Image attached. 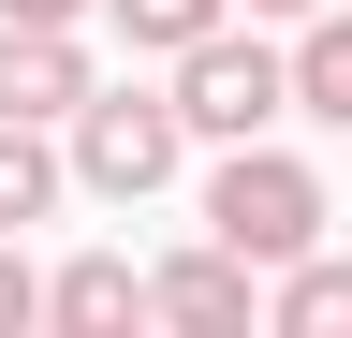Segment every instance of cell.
I'll return each instance as SVG.
<instances>
[{"mask_svg": "<svg viewBox=\"0 0 352 338\" xmlns=\"http://www.w3.org/2000/svg\"><path fill=\"white\" fill-rule=\"evenodd\" d=\"M206 235H235L250 265L279 279V265H308V250H323V177H308L294 147H264V133L220 147V177H206Z\"/></svg>", "mask_w": 352, "mask_h": 338, "instance_id": "6da1fadb", "label": "cell"}, {"mask_svg": "<svg viewBox=\"0 0 352 338\" xmlns=\"http://www.w3.org/2000/svg\"><path fill=\"white\" fill-rule=\"evenodd\" d=\"M191 147H206V133H191L176 89H88V103H74V191H103V206H147Z\"/></svg>", "mask_w": 352, "mask_h": 338, "instance_id": "7a4b0ae2", "label": "cell"}, {"mask_svg": "<svg viewBox=\"0 0 352 338\" xmlns=\"http://www.w3.org/2000/svg\"><path fill=\"white\" fill-rule=\"evenodd\" d=\"M176 103H191V133H206V147H250V133H279V118H294V45H264V15H250V30L220 15L206 45L176 59Z\"/></svg>", "mask_w": 352, "mask_h": 338, "instance_id": "3957f363", "label": "cell"}, {"mask_svg": "<svg viewBox=\"0 0 352 338\" xmlns=\"http://www.w3.org/2000/svg\"><path fill=\"white\" fill-rule=\"evenodd\" d=\"M103 89L88 74V30H15L0 15V118H44V133H74V103Z\"/></svg>", "mask_w": 352, "mask_h": 338, "instance_id": "277c9868", "label": "cell"}, {"mask_svg": "<svg viewBox=\"0 0 352 338\" xmlns=\"http://www.w3.org/2000/svg\"><path fill=\"white\" fill-rule=\"evenodd\" d=\"M147 294H162V324H191V338L264 324V265H250L235 235H206V250H176V265H147Z\"/></svg>", "mask_w": 352, "mask_h": 338, "instance_id": "5b68a950", "label": "cell"}, {"mask_svg": "<svg viewBox=\"0 0 352 338\" xmlns=\"http://www.w3.org/2000/svg\"><path fill=\"white\" fill-rule=\"evenodd\" d=\"M44 324H74V338H118V324H162V294L132 250H74L59 279H44Z\"/></svg>", "mask_w": 352, "mask_h": 338, "instance_id": "8992f818", "label": "cell"}, {"mask_svg": "<svg viewBox=\"0 0 352 338\" xmlns=\"http://www.w3.org/2000/svg\"><path fill=\"white\" fill-rule=\"evenodd\" d=\"M294 118L352 133V15H338V0H323V15L294 30Z\"/></svg>", "mask_w": 352, "mask_h": 338, "instance_id": "52a82bcc", "label": "cell"}, {"mask_svg": "<svg viewBox=\"0 0 352 338\" xmlns=\"http://www.w3.org/2000/svg\"><path fill=\"white\" fill-rule=\"evenodd\" d=\"M264 324H279V338H352V265H338V250L279 265V279H264Z\"/></svg>", "mask_w": 352, "mask_h": 338, "instance_id": "ba28073f", "label": "cell"}, {"mask_svg": "<svg viewBox=\"0 0 352 338\" xmlns=\"http://www.w3.org/2000/svg\"><path fill=\"white\" fill-rule=\"evenodd\" d=\"M59 177H74V147H44V118H0V235H30L59 206Z\"/></svg>", "mask_w": 352, "mask_h": 338, "instance_id": "9c48e42d", "label": "cell"}, {"mask_svg": "<svg viewBox=\"0 0 352 338\" xmlns=\"http://www.w3.org/2000/svg\"><path fill=\"white\" fill-rule=\"evenodd\" d=\"M103 15H118V45H147V59H191L206 30L235 15V0H103Z\"/></svg>", "mask_w": 352, "mask_h": 338, "instance_id": "30bf717a", "label": "cell"}, {"mask_svg": "<svg viewBox=\"0 0 352 338\" xmlns=\"http://www.w3.org/2000/svg\"><path fill=\"white\" fill-rule=\"evenodd\" d=\"M0 324H44V279H30V250L0 235Z\"/></svg>", "mask_w": 352, "mask_h": 338, "instance_id": "8fae6325", "label": "cell"}, {"mask_svg": "<svg viewBox=\"0 0 352 338\" xmlns=\"http://www.w3.org/2000/svg\"><path fill=\"white\" fill-rule=\"evenodd\" d=\"M0 15H15V30H88L103 0H0Z\"/></svg>", "mask_w": 352, "mask_h": 338, "instance_id": "7c38bea8", "label": "cell"}, {"mask_svg": "<svg viewBox=\"0 0 352 338\" xmlns=\"http://www.w3.org/2000/svg\"><path fill=\"white\" fill-rule=\"evenodd\" d=\"M235 15H264V30H308V15H323V0H235Z\"/></svg>", "mask_w": 352, "mask_h": 338, "instance_id": "4fadbf2b", "label": "cell"}]
</instances>
